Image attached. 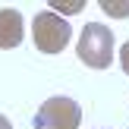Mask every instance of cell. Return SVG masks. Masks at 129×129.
Wrapping results in <instances>:
<instances>
[{
  "mask_svg": "<svg viewBox=\"0 0 129 129\" xmlns=\"http://www.w3.org/2000/svg\"><path fill=\"white\" fill-rule=\"evenodd\" d=\"M76 54L85 66L91 69H107L113 63V35L107 25L101 22H88L79 35V44H76Z\"/></svg>",
  "mask_w": 129,
  "mask_h": 129,
  "instance_id": "6da1fadb",
  "label": "cell"
},
{
  "mask_svg": "<svg viewBox=\"0 0 129 129\" xmlns=\"http://www.w3.org/2000/svg\"><path fill=\"white\" fill-rule=\"evenodd\" d=\"M31 38H35V47L41 50V54H60L69 44V38H73V28H69V22L63 16L44 10V13H38L35 22H31Z\"/></svg>",
  "mask_w": 129,
  "mask_h": 129,
  "instance_id": "7a4b0ae2",
  "label": "cell"
},
{
  "mask_svg": "<svg viewBox=\"0 0 129 129\" xmlns=\"http://www.w3.org/2000/svg\"><path fill=\"white\" fill-rule=\"evenodd\" d=\"M79 123L82 107L73 98H50L35 113V129H79Z\"/></svg>",
  "mask_w": 129,
  "mask_h": 129,
  "instance_id": "3957f363",
  "label": "cell"
},
{
  "mask_svg": "<svg viewBox=\"0 0 129 129\" xmlns=\"http://www.w3.org/2000/svg\"><path fill=\"white\" fill-rule=\"evenodd\" d=\"M25 38V25H22V16L16 10H0V47L10 50L16 44H22Z\"/></svg>",
  "mask_w": 129,
  "mask_h": 129,
  "instance_id": "277c9868",
  "label": "cell"
},
{
  "mask_svg": "<svg viewBox=\"0 0 129 129\" xmlns=\"http://www.w3.org/2000/svg\"><path fill=\"white\" fill-rule=\"evenodd\" d=\"M82 6H85V0H50V13H66V16H76V13H82Z\"/></svg>",
  "mask_w": 129,
  "mask_h": 129,
  "instance_id": "5b68a950",
  "label": "cell"
},
{
  "mask_svg": "<svg viewBox=\"0 0 129 129\" xmlns=\"http://www.w3.org/2000/svg\"><path fill=\"white\" fill-rule=\"evenodd\" d=\"M101 10L113 19H126L129 16V0H101Z\"/></svg>",
  "mask_w": 129,
  "mask_h": 129,
  "instance_id": "8992f818",
  "label": "cell"
},
{
  "mask_svg": "<svg viewBox=\"0 0 129 129\" xmlns=\"http://www.w3.org/2000/svg\"><path fill=\"white\" fill-rule=\"evenodd\" d=\"M120 63H123V69H126V76H129V41L123 44V50H120Z\"/></svg>",
  "mask_w": 129,
  "mask_h": 129,
  "instance_id": "52a82bcc",
  "label": "cell"
},
{
  "mask_svg": "<svg viewBox=\"0 0 129 129\" xmlns=\"http://www.w3.org/2000/svg\"><path fill=\"white\" fill-rule=\"evenodd\" d=\"M0 129H13V126H10V120H6V117H0Z\"/></svg>",
  "mask_w": 129,
  "mask_h": 129,
  "instance_id": "ba28073f",
  "label": "cell"
}]
</instances>
